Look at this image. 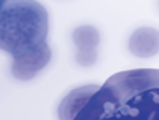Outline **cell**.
Returning <instances> with one entry per match:
<instances>
[{
	"label": "cell",
	"mask_w": 159,
	"mask_h": 120,
	"mask_svg": "<svg viewBox=\"0 0 159 120\" xmlns=\"http://www.w3.org/2000/svg\"><path fill=\"white\" fill-rule=\"evenodd\" d=\"M130 50L135 56L149 58L159 52V31L152 28H140L130 39Z\"/></svg>",
	"instance_id": "3"
},
{
	"label": "cell",
	"mask_w": 159,
	"mask_h": 120,
	"mask_svg": "<svg viewBox=\"0 0 159 120\" xmlns=\"http://www.w3.org/2000/svg\"><path fill=\"white\" fill-rule=\"evenodd\" d=\"M71 120H159V70L121 71L92 85Z\"/></svg>",
	"instance_id": "1"
},
{
	"label": "cell",
	"mask_w": 159,
	"mask_h": 120,
	"mask_svg": "<svg viewBox=\"0 0 159 120\" xmlns=\"http://www.w3.org/2000/svg\"><path fill=\"white\" fill-rule=\"evenodd\" d=\"M4 2H6V0H0V7H2V6L4 4Z\"/></svg>",
	"instance_id": "4"
},
{
	"label": "cell",
	"mask_w": 159,
	"mask_h": 120,
	"mask_svg": "<svg viewBox=\"0 0 159 120\" xmlns=\"http://www.w3.org/2000/svg\"><path fill=\"white\" fill-rule=\"evenodd\" d=\"M48 13L35 0H6L0 7V49L13 56V76L30 80L50 60Z\"/></svg>",
	"instance_id": "2"
}]
</instances>
